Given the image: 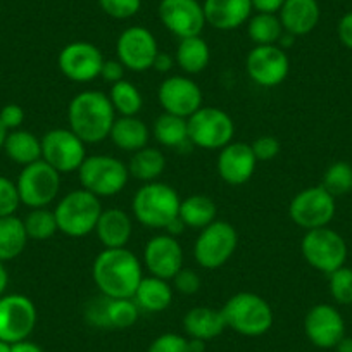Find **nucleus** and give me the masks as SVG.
Returning <instances> with one entry per match:
<instances>
[{"mask_svg": "<svg viewBox=\"0 0 352 352\" xmlns=\"http://www.w3.org/2000/svg\"><path fill=\"white\" fill-rule=\"evenodd\" d=\"M92 278L100 296L109 299H133L144 278V266L126 247L102 249L94 259Z\"/></svg>", "mask_w": 352, "mask_h": 352, "instance_id": "nucleus-1", "label": "nucleus"}, {"mask_svg": "<svg viewBox=\"0 0 352 352\" xmlns=\"http://www.w3.org/2000/svg\"><path fill=\"white\" fill-rule=\"evenodd\" d=\"M116 118L109 96L100 90L80 92L67 106L69 130L85 144H100L109 138Z\"/></svg>", "mask_w": 352, "mask_h": 352, "instance_id": "nucleus-2", "label": "nucleus"}, {"mask_svg": "<svg viewBox=\"0 0 352 352\" xmlns=\"http://www.w3.org/2000/svg\"><path fill=\"white\" fill-rule=\"evenodd\" d=\"M180 195L164 182L144 184L133 195L131 212L140 225L151 230H164L180 212Z\"/></svg>", "mask_w": 352, "mask_h": 352, "instance_id": "nucleus-3", "label": "nucleus"}, {"mask_svg": "<svg viewBox=\"0 0 352 352\" xmlns=\"http://www.w3.org/2000/svg\"><path fill=\"white\" fill-rule=\"evenodd\" d=\"M226 328L243 337H261L268 333L275 321L273 307L264 297L254 292H239L221 307Z\"/></svg>", "mask_w": 352, "mask_h": 352, "instance_id": "nucleus-4", "label": "nucleus"}, {"mask_svg": "<svg viewBox=\"0 0 352 352\" xmlns=\"http://www.w3.org/2000/svg\"><path fill=\"white\" fill-rule=\"evenodd\" d=\"M100 212V199L85 188L67 192L54 209L57 228L71 239H83L90 235L96 230Z\"/></svg>", "mask_w": 352, "mask_h": 352, "instance_id": "nucleus-5", "label": "nucleus"}, {"mask_svg": "<svg viewBox=\"0 0 352 352\" xmlns=\"http://www.w3.org/2000/svg\"><path fill=\"white\" fill-rule=\"evenodd\" d=\"M81 188L102 197H114L121 194L130 180V171L124 162L114 155L96 154L87 155L78 169Z\"/></svg>", "mask_w": 352, "mask_h": 352, "instance_id": "nucleus-6", "label": "nucleus"}, {"mask_svg": "<svg viewBox=\"0 0 352 352\" xmlns=\"http://www.w3.org/2000/svg\"><path fill=\"white\" fill-rule=\"evenodd\" d=\"M239 233L228 221L216 219L201 230L194 243V259L204 270H218L225 266L235 254Z\"/></svg>", "mask_w": 352, "mask_h": 352, "instance_id": "nucleus-7", "label": "nucleus"}, {"mask_svg": "<svg viewBox=\"0 0 352 352\" xmlns=\"http://www.w3.org/2000/svg\"><path fill=\"white\" fill-rule=\"evenodd\" d=\"M300 252L311 268L330 275L345 264L347 243L340 233L323 226V228L307 230L300 242Z\"/></svg>", "mask_w": 352, "mask_h": 352, "instance_id": "nucleus-8", "label": "nucleus"}, {"mask_svg": "<svg viewBox=\"0 0 352 352\" xmlns=\"http://www.w3.org/2000/svg\"><path fill=\"white\" fill-rule=\"evenodd\" d=\"M188 142L206 151H221L233 142L235 123L232 116L218 107L202 106L187 120Z\"/></svg>", "mask_w": 352, "mask_h": 352, "instance_id": "nucleus-9", "label": "nucleus"}, {"mask_svg": "<svg viewBox=\"0 0 352 352\" xmlns=\"http://www.w3.org/2000/svg\"><path fill=\"white\" fill-rule=\"evenodd\" d=\"M21 204L30 209L49 208L60 190V173L43 159L23 166L16 182Z\"/></svg>", "mask_w": 352, "mask_h": 352, "instance_id": "nucleus-10", "label": "nucleus"}, {"mask_svg": "<svg viewBox=\"0 0 352 352\" xmlns=\"http://www.w3.org/2000/svg\"><path fill=\"white\" fill-rule=\"evenodd\" d=\"M335 211H337L335 197L328 194L321 185L304 188L294 195L289 204L290 219L306 232L330 225Z\"/></svg>", "mask_w": 352, "mask_h": 352, "instance_id": "nucleus-11", "label": "nucleus"}, {"mask_svg": "<svg viewBox=\"0 0 352 352\" xmlns=\"http://www.w3.org/2000/svg\"><path fill=\"white\" fill-rule=\"evenodd\" d=\"M38 320L36 306L23 294L0 297V340L8 344L28 340Z\"/></svg>", "mask_w": 352, "mask_h": 352, "instance_id": "nucleus-12", "label": "nucleus"}, {"mask_svg": "<svg viewBox=\"0 0 352 352\" xmlns=\"http://www.w3.org/2000/svg\"><path fill=\"white\" fill-rule=\"evenodd\" d=\"M40 140H42V159L60 175L78 171L87 157V148H85L87 144L69 128H54L47 131Z\"/></svg>", "mask_w": 352, "mask_h": 352, "instance_id": "nucleus-13", "label": "nucleus"}, {"mask_svg": "<svg viewBox=\"0 0 352 352\" xmlns=\"http://www.w3.org/2000/svg\"><path fill=\"white\" fill-rule=\"evenodd\" d=\"M157 52L159 45L154 33L144 26H130L116 40V59L128 71L144 73L152 69Z\"/></svg>", "mask_w": 352, "mask_h": 352, "instance_id": "nucleus-14", "label": "nucleus"}, {"mask_svg": "<svg viewBox=\"0 0 352 352\" xmlns=\"http://www.w3.org/2000/svg\"><path fill=\"white\" fill-rule=\"evenodd\" d=\"M245 69L250 80L263 88L282 85L290 73V59L278 45H254L247 54Z\"/></svg>", "mask_w": 352, "mask_h": 352, "instance_id": "nucleus-15", "label": "nucleus"}, {"mask_svg": "<svg viewBox=\"0 0 352 352\" xmlns=\"http://www.w3.org/2000/svg\"><path fill=\"white\" fill-rule=\"evenodd\" d=\"M106 60L102 50L90 42H71L57 57V66L67 80L74 83H88L100 76Z\"/></svg>", "mask_w": 352, "mask_h": 352, "instance_id": "nucleus-16", "label": "nucleus"}, {"mask_svg": "<svg viewBox=\"0 0 352 352\" xmlns=\"http://www.w3.org/2000/svg\"><path fill=\"white\" fill-rule=\"evenodd\" d=\"M157 14L164 28L180 40L199 36L208 25L199 0H161Z\"/></svg>", "mask_w": 352, "mask_h": 352, "instance_id": "nucleus-17", "label": "nucleus"}, {"mask_svg": "<svg viewBox=\"0 0 352 352\" xmlns=\"http://www.w3.org/2000/svg\"><path fill=\"white\" fill-rule=\"evenodd\" d=\"M157 100L164 113L188 120L202 107V90L188 76L173 74L159 85Z\"/></svg>", "mask_w": 352, "mask_h": 352, "instance_id": "nucleus-18", "label": "nucleus"}, {"mask_svg": "<svg viewBox=\"0 0 352 352\" xmlns=\"http://www.w3.org/2000/svg\"><path fill=\"white\" fill-rule=\"evenodd\" d=\"M184 249L176 236L161 233L147 240L144 247V266L152 276L173 280L184 268Z\"/></svg>", "mask_w": 352, "mask_h": 352, "instance_id": "nucleus-19", "label": "nucleus"}, {"mask_svg": "<svg viewBox=\"0 0 352 352\" xmlns=\"http://www.w3.org/2000/svg\"><path fill=\"white\" fill-rule=\"evenodd\" d=\"M304 331L316 347L335 349V345L345 337V321L331 304H316L304 318Z\"/></svg>", "mask_w": 352, "mask_h": 352, "instance_id": "nucleus-20", "label": "nucleus"}, {"mask_svg": "<svg viewBox=\"0 0 352 352\" xmlns=\"http://www.w3.org/2000/svg\"><path fill=\"white\" fill-rule=\"evenodd\" d=\"M257 159L254 155L250 144L243 142H230L226 147L219 151L218 155V175L225 184L239 187L247 184L256 171Z\"/></svg>", "mask_w": 352, "mask_h": 352, "instance_id": "nucleus-21", "label": "nucleus"}, {"mask_svg": "<svg viewBox=\"0 0 352 352\" xmlns=\"http://www.w3.org/2000/svg\"><path fill=\"white\" fill-rule=\"evenodd\" d=\"M202 8L206 23L221 32H230L245 25L254 11L250 0H206Z\"/></svg>", "mask_w": 352, "mask_h": 352, "instance_id": "nucleus-22", "label": "nucleus"}, {"mask_svg": "<svg viewBox=\"0 0 352 352\" xmlns=\"http://www.w3.org/2000/svg\"><path fill=\"white\" fill-rule=\"evenodd\" d=\"M94 232L104 249H121L130 242L133 233V219L123 209H102Z\"/></svg>", "mask_w": 352, "mask_h": 352, "instance_id": "nucleus-23", "label": "nucleus"}, {"mask_svg": "<svg viewBox=\"0 0 352 352\" xmlns=\"http://www.w3.org/2000/svg\"><path fill=\"white\" fill-rule=\"evenodd\" d=\"M283 30L294 36L309 35L318 26L321 9L318 0H285L278 12Z\"/></svg>", "mask_w": 352, "mask_h": 352, "instance_id": "nucleus-24", "label": "nucleus"}, {"mask_svg": "<svg viewBox=\"0 0 352 352\" xmlns=\"http://www.w3.org/2000/svg\"><path fill=\"white\" fill-rule=\"evenodd\" d=\"M184 330L188 338H201L208 342L219 337L226 330L221 309L209 306H197L187 311L184 318Z\"/></svg>", "mask_w": 352, "mask_h": 352, "instance_id": "nucleus-25", "label": "nucleus"}, {"mask_svg": "<svg viewBox=\"0 0 352 352\" xmlns=\"http://www.w3.org/2000/svg\"><path fill=\"white\" fill-rule=\"evenodd\" d=\"M111 142L124 152H137L147 147L151 131L138 116H118L109 133Z\"/></svg>", "mask_w": 352, "mask_h": 352, "instance_id": "nucleus-26", "label": "nucleus"}, {"mask_svg": "<svg viewBox=\"0 0 352 352\" xmlns=\"http://www.w3.org/2000/svg\"><path fill=\"white\" fill-rule=\"evenodd\" d=\"M173 285L168 280L157 278V276H144L135 292L133 300L140 311L147 313H161L166 311L173 302Z\"/></svg>", "mask_w": 352, "mask_h": 352, "instance_id": "nucleus-27", "label": "nucleus"}, {"mask_svg": "<svg viewBox=\"0 0 352 352\" xmlns=\"http://www.w3.org/2000/svg\"><path fill=\"white\" fill-rule=\"evenodd\" d=\"M175 60L187 74H199L209 66L211 49L201 35L182 38L176 47Z\"/></svg>", "mask_w": 352, "mask_h": 352, "instance_id": "nucleus-28", "label": "nucleus"}, {"mask_svg": "<svg viewBox=\"0 0 352 352\" xmlns=\"http://www.w3.org/2000/svg\"><path fill=\"white\" fill-rule=\"evenodd\" d=\"M4 152L16 164L28 166L42 159V140L28 130H12L8 135Z\"/></svg>", "mask_w": 352, "mask_h": 352, "instance_id": "nucleus-29", "label": "nucleus"}, {"mask_svg": "<svg viewBox=\"0 0 352 352\" xmlns=\"http://www.w3.org/2000/svg\"><path fill=\"white\" fill-rule=\"evenodd\" d=\"M178 216L184 219L187 228L202 230L218 219V206L209 195L194 194L180 202Z\"/></svg>", "mask_w": 352, "mask_h": 352, "instance_id": "nucleus-30", "label": "nucleus"}, {"mask_svg": "<svg viewBox=\"0 0 352 352\" xmlns=\"http://www.w3.org/2000/svg\"><path fill=\"white\" fill-rule=\"evenodd\" d=\"M28 240L23 219H19L16 214L0 218V261L2 263L21 256Z\"/></svg>", "mask_w": 352, "mask_h": 352, "instance_id": "nucleus-31", "label": "nucleus"}, {"mask_svg": "<svg viewBox=\"0 0 352 352\" xmlns=\"http://www.w3.org/2000/svg\"><path fill=\"white\" fill-rule=\"evenodd\" d=\"M166 169V157L162 151L155 147H144L140 151L133 152L130 162H128V171L130 176L142 184L148 182H157L159 176Z\"/></svg>", "mask_w": 352, "mask_h": 352, "instance_id": "nucleus-32", "label": "nucleus"}, {"mask_svg": "<svg viewBox=\"0 0 352 352\" xmlns=\"http://www.w3.org/2000/svg\"><path fill=\"white\" fill-rule=\"evenodd\" d=\"M152 135L162 147L178 148L188 142V124L185 118L162 113L155 118Z\"/></svg>", "mask_w": 352, "mask_h": 352, "instance_id": "nucleus-33", "label": "nucleus"}, {"mask_svg": "<svg viewBox=\"0 0 352 352\" xmlns=\"http://www.w3.org/2000/svg\"><path fill=\"white\" fill-rule=\"evenodd\" d=\"M282 21L276 14L256 12L247 21V33L254 45H276L280 36L283 35Z\"/></svg>", "mask_w": 352, "mask_h": 352, "instance_id": "nucleus-34", "label": "nucleus"}, {"mask_svg": "<svg viewBox=\"0 0 352 352\" xmlns=\"http://www.w3.org/2000/svg\"><path fill=\"white\" fill-rule=\"evenodd\" d=\"M107 96L116 111V116H138L144 107V97H142L140 90L128 80H121L111 85Z\"/></svg>", "mask_w": 352, "mask_h": 352, "instance_id": "nucleus-35", "label": "nucleus"}, {"mask_svg": "<svg viewBox=\"0 0 352 352\" xmlns=\"http://www.w3.org/2000/svg\"><path fill=\"white\" fill-rule=\"evenodd\" d=\"M23 223H25L28 239L32 240H49L59 232L56 214H54V211H50L49 208L32 209V211L26 214V218L23 219Z\"/></svg>", "mask_w": 352, "mask_h": 352, "instance_id": "nucleus-36", "label": "nucleus"}, {"mask_svg": "<svg viewBox=\"0 0 352 352\" xmlns=\"http://www.w3.org/2000/svg\"><path fill=\"white\" fill-rule=\"evenodd\" d=\"M140 307L133 299H109L107 297V324L116 330H126L138 321Z\"/></svg>", "mask_w": 352, "mask_h": 352, "instance_id": "nucleus-37", "label": "nucleus"}, {"mask_svg": "<svg viewBox=\"0 0 352 352\" xmlns=\"http://www.w3.org/2000/svg\"><path fill=\"white\" fill-rule=\"evenodd\" d=\"M321 187L333 197L349 194L352 190V166L345 161H337L324 171Z\"/></svg>", "mask_w": 352, "mask_h": 352, "instance_id": "nucleus-38", "label": "nucleus"}, {"mask_svg": "<svg viewBox=\"0 0 352 352\" xmlns=\"http://www.w3.org/2000/svg\"><path fill=\"white\" fill-rule=\"evenodd\" d=\"M328 289H330L331 299L342 306L352 304V268L342 266L328 275Z\"/></svg>", "mask_w": 352, "mask_h": 352, "instance_id": "nucleus-39", "label": "nucleus"}, {"mask_svg": "<svg viewBox=\"0 0 352 352\" xmlns=\"http://www.w3.org/2000/svg\"><path fill=\"white\" fill-rule=\"evenodd\" d=\"M104 14L113 19H130L142 9V0H99Z\"/></svg>", "mask_w": 352, "mask_h": 352, "instance_id": "nucleus-40", "label": "nucleus"}, {"mask_svg": "<svg viewBox=\"0 0 352 352\" xmlns=\"http://www.w3.org/2000/svg\"><path fill=\"white\" fill-rule=\"evenodd\" d=\"M19 204H21V199H19L16 182L0 175V218L16 214Z\"/></svg>", "mask_w": 352, "mask_h": 352, "instance_id": "nucleus-41", "label": "nucleus"}, {"mask_svg": "<svg viewBox=\"0 0 352 352\" xmlns=\"http://www.w3.org/2000/svg\"><path fill=\"white\" fill-rule=\"evenodd\" d=\"M147 352H190L188 338L178 333H162L152 340Z\"/></svg>", "mask_w": 352, "mask_h": 352, "instance_id": "nucleus-42", "label": "nucleus"}, {"mask_svg": "<svg viewBox=\"0 0 352 352\" xmlns=\"http://www.w3.org/2000/svg\"><path fill=\"white\" fill-rule=\"evenodd\" d=\"M173 290L184 294V296H194L201 290V276L195 270L182 268L171 280Z\"/></svg>", "mask_w": 352, "mask_h": 352, "instance_id": "nucleus-43", "label": "nucleus"}, {"mask_svg": "<svg viewBox=\"0 0 352 352\" xmlns=\"http://www.w3.org/2000/svg\"><path fill=\"white\" fill-rule=\"evenodd\" d=\"M250 147H252V152L254 155H256L257 162H266L272 161V159H275L276 155L280 154L282 145H280V142L276 140L275 137H272V135H264V137L256 138V140L250 144Z\"/></svg>", "mask_w": 352, "mask_h": 352, "instance_id": "nucleus-44", "label": "nucleus"}, {"mask_svg": "<svg viewBox=\"0 0 352 352\" xmlns=\"http://www.w3.org/2000/svg\"><path fill=\"white\" fill-rule=\"evenodd\" d=\"M85 316H87L88 323L94 324V327L109 328V324H107V297L100 296L99 299L88 304Z\"/></svg>", "mask_w": 352, "mask_h": 352, "instance_id": "nucleus-45", "label": "nucleus"}, {"mask_svg": "<svg viewBox=\"0 0 352 352\" xmlns=\"http://www.w3.org/2000/svg\"><path fill=\"white\" fill-rule=\"evenodd\" d=\"M0 121L4 123V126L9 131L19 130L23 121H25V111L18 104H8V106H4L2 111H0Z\"/></svg>", "mask_w": 352, "mask_h": 352, "instance_id": "nucleus-46", "label": "nucleus"}, {"mask_svg": "<svg viewBox=\"0 0 352 352\" xmlns=\"http://www.w3.org/2000/svg\"><path fill=\"white\" fill-rule=\"evenodd\" d=\"M124 66L118 59H106L102 64V69H100V76L106 83L114 85L118 81L124 80Z\"/></svg>", "mask_w": 352, "mask_h": 352, "instance_id": "nucleus-47", "label": "nucleus"}, {"mask_svg": "<svg viewBox=\"0 0 352 352\" xmlns=\"http://www.w3.org/2000/svg\"><path fill=\"white\" fill-rule=\"evenodd\" d=\"M337 33L340 42L344 43V47H347L349 50H352V11L342 16L337 26Z\"/></svg>", "mask_w": 352, "mask_h": 352, "instance_id": "nucleus-48", "label": "nucleus"}, {"mask_svg": "<svg viewBox=\"0 0 352 352\" xmlns=\"http://www.w3.org/2000/svg\"><path fill=\"white\" fill-rule=\"evenodd\" d=\"M252 9L256 12H266V14H278L285 0H250Z\"/></svg>", "mask_w": 352, "mask_h": 352, "instance_id": "nucleus-49", "label": "nucleus"}, {"mask_svg": "<svg viewBox=\"0 0 352 352\" xmlns=\"http://www.w3.org/2000/svg\"><path fill=\"white\" fill-rule=\"evenodd\" d=\"M175 63L176 60L171 54L161 52V50H159L157 56H155L154 59V64H152V69H155L157 73H169V71L173 69V66H175Z\"/></svg>", "mask_w": 352, "mask_h": 352, "instance_id": "nucleus-50", "label": "nucleus"}, {"mask_svg": "<svg viewBox=\"0 0 352 352\" xmlns=\"http://www.w3.org/2000/svg\"><path fill=\"white\" fill-rule=\"evenodd\" d=\"M185 230H187V225L184 223V219H182L180 216H176L175 219H171V221L168 223V226L164 228V233H168V235L176 236V239H178V236H180Z\"/></svg>", "mask_w": 352, "mask_h": 352, "instance_id": "nucleus-51", "label": "nucleus"}, {"mask_svg": "<svg viewBox=\"0 0 352 352\" xmlns=\"http://www.w3.org/2000/svg\"><path fill=\"white\" fill-rule=\"evenodd\" d=\"M11 352H43V349L40 345H36L35 342L30 340H21L12 344V351Z\"/></svg>", "mask_w": 352, "mask_h": 352, "instance_id": "nucleus-52", "label": "nucleus"}, {"mask_svg": "<svg viewBox=\"0 0 352 352\" xmlns=\"http://www.w3.org/2000/svg\"><path fill=\"white\" fill-rule=\"evenodd\" d=\"M9 287V273L8 268H6V264L0 261V297L6 296V290Z\"/></svg>", "mask_w": 352, "mask_h": 352, "instance_id": "nucleus-53", "label": "nucleus"}, {"mask_svg": "<svg viewBox=\"0 0 352 352\" xmlns=\"http://www.w3.org/2000/svg\"><path fill=\"white\" fill-rule=\"evenodd\" d=\"M296 38H297V36H294V35H290V33L283 32V35L280 36V40H278V43H276V45L282 47L283 50L290 49V47H292L294 43H296Z\"/></svg>", "mask_w": 352, "mask_h": 352, "instance_id": "nucleus-54", "label": "nucleus"}, {"mask_svg": "<svg viewBox=\"0 0 352 352\" xmlns=\"http://www.w3.org/2000/svg\"><path fill=\"white\" fill-rule=\"evenodd\" d=\"M188 347H190V352H204L206 342L201 338H188Z\"/></svg>", "mask_w": 352, "mask_h": 352, "instance_id": "nucleus-55", "label": "nucleus"}, {"mask_svg": "<svg viewBox=\"0 0 352 352\" xmlns=\"http://www.w3.org/2000/svg\"><path fill=\"white\" fill-rule=\"evenodd\" d=\"M335 351L337 352H352V338L344 337L337 345H335Z\"/></svg>", "mask_w": 352, "mask_h": 352, "instance_id": "nucleus-56", "label": "nucleus"}, {"mask_svg": "<svg viewBox=\"0 0 352 352\" xmlns=\"http://www.w3.org/2000/svg\"><path fill=\"white\" fill-rule=\"evenodd\" d=\"M8 135H9V130L4 126V123L0 121V151H4V145H6V140H8Z\"/></svg>", "mask_w": 352, "mask_h": 352, "instance_id": "nucleus-57", "label": "nucleus"}, {"mask_svg": "<svg viewBox=\"0 0 352 352\" xmlns=\"http://www.w3.org/2000/svg\"><path fill=\"white\" fill-rule=\"evenodd\" d=\"M12 351V344H8V342L0 340V352H11Z\"/></svg>", "mask_w": 352, "mask_h": 352, "instance_id": "nucleus-58", "label": "nucleus"}, {"mask_svg": "<svg viewBox=\"0 0 352 352\" xmlns=\"http://www.w3.org/2000/svg\"><path fill=\"white\" fill-rule=\"evenodd\" d=\"M351 194H352V190H351Z\"/></svg>", "mask_w": 352, "mask_h": 352, "instance_id": "nucleus-59", "label": "nucleus"}]
</instances>
